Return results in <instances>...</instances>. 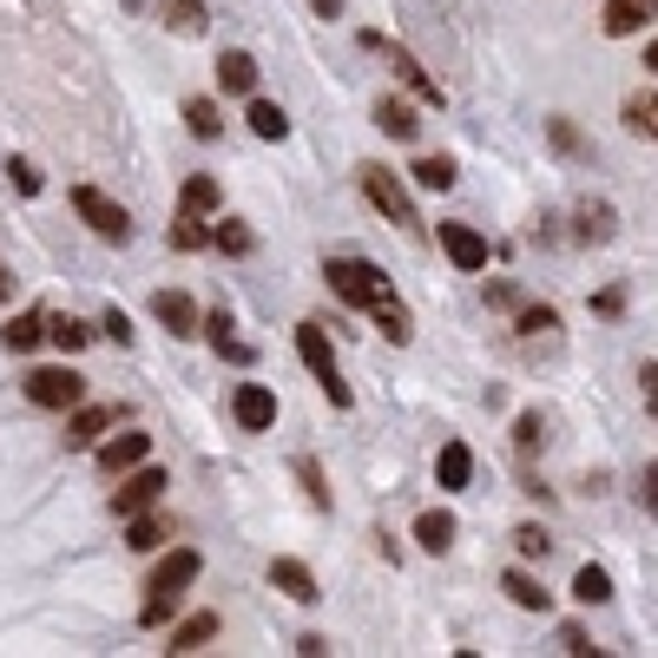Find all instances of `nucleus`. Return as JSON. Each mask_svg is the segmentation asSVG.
Listing matches in <instances>:
<instances>
[{
	"label": "nucleus",
	"mask_w": 658,
	"mask_h": 658,
	"mask_svg": "<svg viewBox=\"0 0 658 658\" xmlns=\"http://www.w3.org/2000/svg\"><path fill=\"white\" fill-rule=\"evenodd\" d=\"M191 580H198V553L191 547H171L158 567H151L146 580V606H139V626H165L171 612H178V599L191 592Z\"/></svg>",
	"instance_id": "nucleus-1"
},
{
	"label": "nucleus",
	"mask_w": 658,
	"mask_h": 658,
	"mask_svg": "<svg viewBox=\"0 0 658 658\" xmlns=\"http://www.w3.org/2000/svg\"><path fill=\"white\" fill-rule=\"evenodd\" d=\"M323 277H330V291L343 296V303H356V310H375L382 296H395L389 291V277H382L375 264H363V257H330Z\"/></svg>",
	"instance_id": "nucleus-2"
},
{
	"label": "nucleus",
	"mask_w": 658,
	"mask_h": 658,
	"mask_svg": "<svg viewBox=\"0 0 658 658\" xmlns=\"http://www.w3.org/2000/svg\"><path fill=\"white\" fill-rule=\"evenodd\" d=\"M296 356H303V369L316 375V389H323L336 409H350V382L336 375V350H330V336H323L316 323H296Z\"/></svg>",
	"instance_id": "nucleus-3"
},
{
	"label": "nucleus",
	"mask_w": 658,
	"mask_h": 658,
	"mask_svg": "<svg viewBox=\"0 0 658 658\" xmlns=\"http://www.w3.org/2000/svg\"><path fill=\"white\" fill-rule=\"evenodd\" d=\"M363 191H369V205H375L389 224L415 230V198H409V185H402L389 165H363Z\"/></svg>",
	"instance_id": "nucleus-4"
},
{
	"label": "nucleus",
	"mask_w": 658,
	"mask_h": 658,
	"mask_svg": "<svg viewBox=\"0 0 658 658\" xmlns=\"http://www.w3.org/2000/svg\"><path fill=\"white\" fill-rule=\"evenodd\" d=\"M73 212L92 224V230H99L106 244H126V237H132V218H126V205H112V198H106V191H92V185H79V191H73Z\"/></svg>",
	"instance_id": "nucleus-5"
},
{
	"label": "nucleus",
	"mask_w": 658,
	"mask_h": 658,
	"mask_svg": "<svg viewBox=\"0 0 658 658\" xmlns=\"http://www.w3.org/2000/svg\"><path fill=\"white\" fill-rule=\"evenodd\" d=\"M27 402L33 409H79L86 402V382H79L73 369H33L27 375Z\"/></svg>",
	"instance_id": "nucleus-6"
},
{
	"label": "nucleus",
	"mask_w": 658,
	"mask_h": 658,
	"mask_svg": "<svg viewBox=\"0 0 658 658\" xmlns=\"http://www.w3.org/2000/svg\"><path fill=\"white\" fill-rule=\"evenodd\" d=\"M158 494H165V468L139 461V468H126V481H119V494H112V513H119V520H126V513H146V508H158Z\"/></svg>",
	"instance_id": "nucleus-7"
},
{
	"label": "nucleus",
	"mask_w": 658,
	"mask_h": 658,
	"mask_svg": "<svg viewBox=\"0 0 658 658\" xmlns=\"http://www.w3.org/2000/svg\"><path fill=\"white\" fill-rule=\"evenodd\" d=\"M230 415H237V429H244V435H264V429H277V395H271L264 382H237Z\"/></svg>",
	"instance_id": "nucleus-8"
},
{
	"label": "nucleus",
	"mask_w": 658,
	"mask_h": 658,
	"mask_svg": "<svg viewBox=\"0 0 658 658\" xmlns=\"http://www.w3.org/2000/svg\"><path fill=\"white\" fill-rule=\"evenodd\" d=\"M441 251L454 271H488V237L474 224H441Z\"/></svg>",
	"instance_id": "nucleus-9"
},
{
	"label": "nucleus",
	"mask_w": 658,
	"mask_h": 658,
	"mask_svg": "<svg viewBox=\"0 0 658 658\" xmlns=\"http://www.w3.org/2000/svg\"><path fill=\"white\" fill-rule=\"evenodd\" d=\"M92 454H99V468H106V474H126V468H139V461L151 454V435L126 429V435H106Z\"/></svg>",
	"instance_id": "nucleus-10"
},
{
	"label": "nucleus",
	"mask_w": 658,
	"mask_h": 658,
	"mask_svg": "<svg viewBox=\"0 0 658 658\" xmlns=\"http://www.w3.org/2000/svg\"><path fill=\"white\" fill-rule=\"evenodd\" d=\"M151 316H158V323H165L171 336H198V330H205L198 303H191L185 291H158V296H151Z\"/></svg>",
	"instance_id": "nucleus-11"
},
{
	"label": "nucleus",
	"mask_w": 658,
	"mask_h": 658,
	"mask_svg": "<svg viewBox=\"0 0 658 658\" xmlns=\"http://www.w3.org/2000/svg\"><path fill=\"white\" fill-rule=\"evenodd\" d=\"M382 53H389V73L402 79V86H409V92H415L422 106H441V86H435L429 73H422V60H415V53H402L395 40H382Z\"/></svg>",
	"instance_id": "nucleus-12"
},
{
	"label": "nucleus",
	"mask_w": 658,
	"mask_h": 658,
	"mask_svg": "<svg viewBox=\"0 0 658 658\" xmlns=\"http://www.w3.org/2000/svg\"><path fill=\"white\" fill-rule=\"evenodd\" d=\"M119 422V409H67V448H99L106 441V429Z\"/></svg>",
	"instance_id": "nucleus-13"
},
{
	"label": "nucleus",
	"mask_w": 658,
	"mask_h": 658,
	"mask_svg": "<svg viewBox=\"0 0 658 658\" xmlns=\"http://www.w3.org/2000/svg\"><path fill=\"white\" fill-rule=\"evenodd\" d=\"M658 13V0H606V13H599V27L612 33V40H626V33H639L646 20Z\"/></svg>",
	"instance_id": "nucleus-14"
},
{
	"label": "nucleus",
	"mask_w": 658,
	"mask_h": 658,
	"mask_svg": "<svg viewBox=\"0 0 658 658\" xmlns=\"http://www.w3.org/2000/svg\"><path fill=\"white\" fill-rule=\"evenodd\" d=\"M40 343H47V316H40V310H20V316L0 330V350H7V356H27V350H40Z\"/></svg>",
	"instance_id": "nucleus-15"
},
{
	"label": "nucleus",
	"mask_w": 658,
	"mask_h": 658,
	"mask_svg": "<svg viewBox=\"0 0 658 658\" xmlns=\"http://www.w3.org/2000/svg\"><path fill=\"white\" fill-rule=\"evenodd\" d=\"M271 586L291 592L296 606H316V599H323V592H316V573H310L303 560H271Z\"/></svg>",
	"instance_id": "nucleus-16"
},
{
	"label": "nucleus",
	"mask_w": 658,
	"mask_h": 658,
	"mask_svg": "<svg viewBox=\"0 0 658 658\" xmlns=\"http://www.w3.org/2000/svg\"><path fill=\"white\" fill-rule=\"evenodd\" d=\"M415 547H422V553H448V547H454V513L448 508L422 513V520H415Z\"/></svg>",
	"instance_id": "nucleus-17"
},
{
	"label": "nucleus",
	"mask_w": 658,
	"mask_h": 658,
	"mask_svg": "<svg viewBox=\"0 0 658 658\" xmlns=\"http://www.w3.org/2000/svg\"><path fill=\"white\" fill-rule=\"evenodd\" d=\"M158 20H165L171 33L198 40V33H205V0H158Z\"/></svg>",
	"instance_id": "nucleus-18"
},
{
	"label": "nucleus",
	"mask_w": 658,
	"mask_h": 658,
	"mask_svg": "<svg viewBox=\"0 0 658 658\" xmlns=\"http://www.w3.org/2000/svg\"><path fill=\"white\" fill-rule=\"evenodd\" d=\"M375 126H382L389 139H415V132H422V119H415L409 99H382V106H375Z\"/></svg>",
	"instance_id": "nucleus-19"
},
{
	"label": "nucleus",
	"mask_w": 658,
	"mask_h": 658,
	"mask_svg": "<svg viewBox=\"0 0 658 658\" xmlns=\"http://www.w3.org/2000/svg\"><path fill=\"white\" fill-rule=\"evenodd\" d=\"M435 474H441V488H468V474H474V448H468V441H448L441 461H435Z\"/></svg>",
	"instance_id": "nucleus-20"
},
{
	"label": "nucleus",
	"mask_w": 658,
	"mask_h": 658,
	"mask_svg": "<svg viewBox=\"0 0 658 658\" xmlns=\"http://www.w3.org/2000/svg\"><path fill=\"white\" fill-rule=\"evenodd\" d=\"M218 86H224V92H257V60L230 47V53L218 60Z\"/></svg>",
	"instance_id": "nucleus-21"
},
{
	"label": "nucleus",
	"mask_w": 658,
	"mask_h": 658,
	"mask_svg": "<svg viewBox=\"0 0 658 658\" xmlns=\"http://www.w3.org/2000/svg\"><path fill=\"white\" fill-rule=\"evenodd\" d=\"M212 632H218V612H191L185 626H171V652H198Z\"/></svg>",
	"instance_id": "nucleus-22"
},
{
	"label": "nucleus",
	"mask_w": 658,
	"mask_h": 658,
	"mask_svg": "<svg viewBox=\"0 0 658 658\" xmlns=\"http://www.w3.org/2000/svg\"><path fill=\"white\" fill-rule=\"evenodd\" d=\"M86 336H92V330H86L79 316H47V343H53L60 356H79V350H86Z\"/></svg>",
	"instance_id": "nucleus-23"
},
{
	"label": "nucleus",
	"mask_w": 658,
	"mask_h": 658,
	"mask_svg": "<svg viewBox=\"0 0 658 658\" xmlns=\"http://www.w3.org/2000/svg\"><path fill=\"white\" fill-rule=\"evenodd\" d=\"M158 540H165V520H158V513H126V547H132V553H151V547H158Z\"/></svg>",
	"instance_id": "nucleus-24"
},
{
	"label": "nucleus",
	"mask_w": 658,
	"mask_h": 658,
	"mask_svg": "<svg viewBox=\"0 0 658 658\" xmlns=\"http://www.w3.org/2000/svg\"><path fill=\"white\" fill-rule=\"evenodd\" d=\"M185 126H191V139H218L224 132L218 99H185Z\"/></svg>",
	"instance_id": "nucleus-25"
},
{
	"label": "nucleus",
	"mask_w": 658,
	"mask_h": 658,
	"mask_svg": "<svg viewBox=\"0 0 658 658\" xmlns=\"http://www.w3.org/2000/svg\"><path fill=\"white\" fill-rule=\"evenodd\" d=\"M501 586H508V599L520 606V612H547V586L533 580V573H520V567H513Z\"/></svg>",
	"instance_id": "nucleus-26"
},
{
	"label": "nucleus",
	"mask_w": 658,
	"mask_h": 658,
	"mask_svg": "<svg viewBox=\"0 0 658 658\" xmlns=\"http://www.w3.org/2000/svg\"><path fill=\"white\" fill-rule=\"evenodd\" d=\"M573 599H580V606H606V599H612V573H606V567H580V573H573Z\"/></svg>",
	"instance_id": "nucleus-27"
},
{
	"label": "nucleus",
	"mask_w": 658,
	"mask_h": 658,
	"mask_svg": "<svg viewBox=\"0 0 658 658\" xmlns=\"http://www.w3.org/2000/svg\"><path fill=\"white\" fill-rule=\"evenodd\" d=\"M415 185H422V191H448V185H454V158H448V151L415 158Z\"/></svg>",
	"instance_id": "nucleus-28"
},
{
	"label": "nucleus",
	"mask_w": 658,
	"mask_h": 658,
	"mask_svg": "<svg viewBox=\"0 0 658 658\" xmlns=\"http://www.w3.org/2000/svg\"><path fill=\"white\" fill-rule=\"evenodd\" d=\"M251 132H257V139H284V132H291L284 106H271V99H251Z\"/></svg>",
	"instance_id": "nucleus-29"
},
{
	"label": "nucleus",
	"mask_w": 658,
	"mask_h": 658,
	"mask_svg": "<svg viewBox=\"0 0 658 658\" xmlns=\"http://www.w3.org/2000/svg\"><path fill=\"white\" fill-rule=\"evenodd\" d=\"M369 316H375V323H382V336H389V343H409V336H415V330H409V310H402V303H395V296H382V303H375V310H369Z\"/></svg>",
	"instance_id": "nucleus-30"
},
{
	"label": "nucleus",
	"mask_w": 658,
	"mask_h": 658,
	"mask_svg": "<svg viewBox=\"0 0 658 658\" xmlns=\"http://www.w3.org/2000/svg\"><path fill=\"white\" fill-rule=\"evenodd\" d=\"M212 244H218L224 257H251V251H257V237H251V224H237V218H224L218 230H212Z\"/></svg>",
	"instance_id": "nucleus-31"
},
{
	"label": "nucleus",
	"mask_w": 658,
	"mask_h": 658,
	"mask_svg": "<svg viewBox=\"0 0 658 658\" xmlns=\"http://www.w3.org/2000/svg\"><path fill=\"white\" fill-rule=\"evenodd\" d=\"M205 330H212V350H218V356H230V363H251V343H237V336H230V316H205Z\"/></svg>",
	"instance_id": "nucleus-32"
},
{
	"label": "nucleus",
	"mask_w": 658,
	"mask_h": 658,
	"mask_svg": "<svg viewBox=\"0 0 658 658\" xmlns=\"http://www.w3.org/2000/svg\"><path fill=\"white\" fill-rule=\"evenodd\" d=\"M185 212H191V218L218 212V178H205V171H198V178H185Z\"/></svg>",
	"instance_id": "nucleus-33"
},
{
	"label": "nucleus",
	"mask_w": 658,
	"mask_h": 658,
	"mask_svg": "<svg viewBox=\"0 0 658 658\" xmlns=\"http://www.w3.org/2000/svg\"><path fill=\"white\" fill-rule=\"evenodd\" d=\"M626 132L652 139V132H658V99H646V92H639V99H626Z\"/></svg>",
	"instance_id": "nucleus-34"
},
{
	"label": "nucleus",
	"mask_w": 658,
	"mask_h": 658,
	"mask_svg": "<svg viewBox=\"0 0 658 658\" xmlns=\"http://www.w3.org/2000/svg\"><path fill=\"white\" fill-rule=\"evenodd\" d=\"M205 244H212V237H205V224L191 218V212L171 224V251H205Z\"/></svg>",
	"instance_id": "nucleus-35"
},
{
	"label": "nucleus",
	"mask_w": 658,
	"mask_h": 658,
	"mask_svg": "<svg viewBox=\"0 0 658 658\" xmlns=\"http://www.w3.org/2000/svg\"><path fill=\"white\" fill-rule=\"evenodd\" d=\"M547 330H560V316H553L547 303H527V310H520V336H547Z\"/></svg>",
	"instance_id": "nucleus-36"
},
{
	"label": "nucleus",
	"mask_w": 658,
	"mask_h": 658,
	"mask_svg": "<svg viewBox=\"0 0 658 658\" xmlns=\"http://www.w3.org/2000/svg\"><path fill=\"white\" fill-rule=\"evenodd\" d=\"M513 547H520V560H547V527H513Z\"/></svg>",
	"instance_id": "nucleus-37"
},
{
	"label": "nucleus",
	"mask_w": 658,
	"mask_h": 658,
	"mask_svg": "<svg viewBox=\"0 0 658 658\" xmlns=\"http://www.w3.org/2000/svg\"><path fill=\"white\" fill-rule=\"evenodd\" d=\"M540 415H520V422H513V448H520V454H540Z\"/></svg>",
	"instance_id": "nucleus-38"
},
{
	"label": "nucleus",
	"mask_w": 658,
	"mask_h": 658,
	"mask_svg": "<svg viewBox=\"0 0 658 658\" xmlns=\"http://www.w3.org/2000/svg\"><path fill=\"white\" fill-rule=\"evenodd\" d=\"M547 139H553V151H586V139L573 132V119H553V126H547Z\"/></svg>",
	"instance_id": "nucleus-39"
},
{
	"label": "nucleus",
	"mask_w": 658,
	"mask_h": 658,
	"mask_svg": "<svg viewBox=\"0 0 658 658\" xmlns=\"http://www.w3.org/2000/svg\"><path fill=\"white\" fill-rule=\"evenodd\" d=\"M7 178H13V185H20V191H27V198H33V191H40V171H33V165H27V158H7Z\"/></svg>",
	"instance_id": "nucleus-40"
},
{
	"label": "nucleus",
	"mask_w": 658,
	"mask_h": 658,
	"mask_svg": "<svg viewBox=\"0 0 658 658\" xmlns=\"http://www.w3.org/2000/svg\"><path fill=\"white\" fill-rule=\"evenodd\" d=\"M639 501H646V513L658 520V461H646V474H639Z\"/></svg>",
	"instance_id": "nucleus-41"
},
{
	"label": "nucleus",
	"mask_w": 658,
	"mask_h": 658,
	"mask_svg": "<svg viewBox=\"0 0 658 658\" xmlns=\"http://www.w3.org/2000/svg\"><path fill=\"white\" fill-rule=\"evenodd\" d=\"M99 330H106V336H112V343H119V350H126V343H132V323H126V310H106V323H99Z\"/></svg>",
	"instance_id": "nucleus-42"
},
{
	"label": "nucleus",
	"mask_w": 658,
	"mask_h": 658,
	"mask_svg": "<svg viewBox=\"0 0 658 658\" xmlns=\"http://www.w3.org/2000/svg\"><path fill=\"white\" fill-rule=\"evenodd\" d=\"M296 474H303V488H310V501H316V508H330V488H323V474H316V461H303Z\"/></svg>",
	"instance_id": "nucleus-43"
},
{
	"label": "nucleus",
	"mask_w": 658,
	"mask_h": 658,
	"mask_svg": "<svg viewBox=\"0 0 658 658\" xmlns=\"http://www.w3.org/2000/svg\"><path fill=\"white\" fill-rule=\"evenodd\" d=\"M639 389H646V409H652V422H658V363L639 369Z\"/></svg>",
	"instance_id": "nucleus-44"
},
{
	"label": "nucleus",
	"mask_w": 658,
	"mask_h": 658,
	"mask_svg": "<svg viewBox=\"0 0 658 658\" xmlns=\"http://www.w3.org/2000/svg\"><path fill=\"white\" fill-rule=\"evenodd\" d=\"M592 310H599V316H619V310H626V291H599L592 296Z\"/></svg>",
	"instance_id": "nucleus-45"
},
{
	"label": "nucleus",
	"mask_w": 658,
	"mask_h": 658,
	"mask_svg": "<svg viewBox=\"0 0 658 658\" xmlns=\"http://www.w3.org/2000/svg\"><path fill=\"white\" fill-rule=\"evenodd\" d=\"M310 7H316L323 20H336V13H343V0H310Z\"/></svg>",
	"instance_id": "nucleus-46"
},
{
	"label": "nucleus",
	"mask_w": 658,
	"mask_h": 658,
	"mask_svg": "<svg viewBox=\"0 0 658 658\" xmlns=\"http://www.w3.org/2000/svg\"><path fill=\"white\" fill-rule=\"evenodd\" d=\"M646 73H658V40L646 47Z\"/></svg>",
	"instance_id": "nucleus-47"
},
{
	"label": "nucleus",
	"mask_w": 658,
	"mask_h": 658,
	"mask_svg": "<svg viewBox=\"0 0 658 658\" xmlns=\"http://www.w3.org/2000/svg\"><path fill=\"white\" fill-rule=\"evenodd\" d=\"M0 296H7V277H0Z\"/></svg>",
	"instance_id": "nucleus-48"
},
{
	"label": "nucleus",
	"mask_w": 658,
	"mask_h": 658,
	"mask_svg": "<svg viewBox=\"0 0 658 658\" xmlns=\"http://www.w3.org/2000/svg\"><path fill=\"white\" fill-rule=\"evenodd\" d=\"M132 7H146V0H132Z\"/></svg>",
	"instance_id": "nucleus-49"
}]
</instances>
